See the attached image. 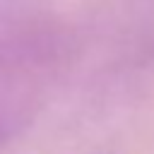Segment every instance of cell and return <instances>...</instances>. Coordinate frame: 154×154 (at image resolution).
Wrapping results in <instances>:
<instances>
[{
	"label": "cell",
	"mask_w": 154,
	"mask_h": 154,
	"mask_svg": "<svg viewBox=\"0 0 154 154\" xmlns=\"http://www.w3.org/2000/svg\"><path fill=\"white\" fill-rule=\"evenodd\" d=\"M53 65V46L36 36H24L0 48V147L31 120Z\"/></svg>",
	"instance_id": "cell-1"
}]
</instances>
